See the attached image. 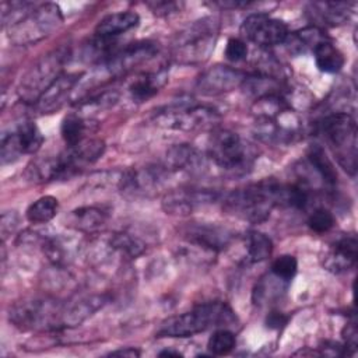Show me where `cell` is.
I'll return each mask as SVG.
<instances>
[{
	"label": "cell",
	"instance_id": "1",
	"mask_svg": "<svg viewBox=\"0 0 358 358\" xmlns=\"http://www.w3.org/2000/svg\"><path fill=\"white\" fill-rule=\"evenodd\" d=\"M105 143L99 138H84L81 143L67 147L63 152L52 157L35 159L28 165L27 175L35 182H50L70 178L87 165L94 164L103 154Z\"/></svg>",
	"mask_w": 358,
	"mask_h": 358
},
{
	"label": "cell",
	"instance_id": "2",
	"mask_svg": "<svg viewBox=\"0 0 358 358\" xmlns=\"http://www.w3.org/2000/svg\"><path fill=\"white\" fill-rule=\"evenodd\" d=\"M282 183L264 179L231 192L224 200V210L238 218L257 224L268 218L273 207L280 206Z\"/></svg>",
	"mask_w": 358,
	"mask_h": 358
},
{
	"label": "cell",
	"instance_id": "3",
	"mask_svg": "<svg viewBox=\"0 0 358 358\" xmlns=\"http://www.w3.org/2000/svg\"><path fill=\"white\" fill-rule=\"evenodd\" d=\"M234 310L224 302H206L164 320L157 337H192L208 329H220L235 322Z\"/></svg>",
	"mask_w": 358,
	"mask_h": 358
},
{
	"label": "cell",
	"instance_id": "4",
	"mask_svg": "<svg viewBox=\"0 0 358 358\" xmlns=\"http://www.w3.org/2000/svg\"><path fill=\"white\" fill-rule=\"evenodd\" d=\"M70 49L60 46L38 59L22 76L18 95L27 103H36L42 94L63 74V67L70 59Z\"/></svg>",
	"mask_w": 358,
	"mask_h": 358
},
{
	"label": "cell",
	"instance_id": "5",
	"mask_svg": "<svg viewBox=\"0 0 358 358\" xmlns=\"http://www.w3.org/2000/svg\"><path fill=\"white\" fill-rule=\"evenodd\" d=\"M337 162L350 175L357 172V123L347 112H334L320 123Z\"/></svg>",
	"mask_w": 358,
	"mask_h": 358
},
{
	"label": "cell",
	"instance_id": "6",
	"mask_svg": "<svg viewBox=\"0 0 358 358\" xmlns=\"http://www.w3.org/2000/svg\"><path fill=\"white\" fill-rule=\"evenodd\" d=\"M62 21L63 15L59 6L53 3L34 6L15 24L6 28L7 36L15 45H31L50 35L60 27Z\"/></svg>",
	"mask_w": 358,
	"mask_h": 358
},
{
	"label": "cell",
	"instance_id": "7",
	"mask_svg": "<svg viewBox=\"0 0 358 358\" xmlns=\"http://www.w3.org/2000/svg\"><path fill=\"white\" fill-rule=\"evenodd\" d=\"M64 310L66 305L53 299H27L10 309V322L21 330H55L64 327Z\"/></svg>",
	"mask_w": 358,
	"mask_h": 358
},
{
	"label": "cell",
	"instance_id": "8",
	"mask_svg": "<svg viewBox=\"0 0 358 358\" xmlns=\"http://www.w3.org/2000/svg\"><path fill=\"white\" fill-rule=\"evenodd\" d=\"M215 24L210 20L194 22L178 35L173 43L175 59L180 63H199L208 57L215 42Z\"/></svg>",
	"mask_w": 358,
	"mask_h": 358
},
{
	"label": "cell",
	"instance_id": "9",
	"mask_svg": "<svg viewBox=\"0 0 358 358\" xmlns=\"http://www.w3.org/2000/svg\"><path fill=\"white\" fill-rule=\"evenodd\" d=\"M220 115L213 108L179 101L166 106L155 116V122L166 129L196 130L213 126L218 122Z\"/></svg>",
	"mask_w": 358,
	"mask_h": 358
},
{
	"label": "cell",
	"instance_id": "10",
	"mask_svg": "<svg viewBox=\"0 0 358 358\" xmlns=\"http://www.w3.org/2000/svg\"><path fill=\"white\" fill-rule=\"evenodd\" d=\"M207 151L214 164L227 171H242L250 159L248 145L236 133L227 129L215 130L210 136Z\"/></svg>",
	"mask_w": 358,
	"mask_h": 358
},
{
	"label": "cell",
	"instance_id": "11",
	"mask_svg": "<svg viewBox=\"0 0 358 358\" xmlns=\"http://www.w3.org/2000/svg\"><path fill=\"white\" fill-rule=\"evenodd\" d=\"M43 143V136L34 122H24L11 133L3 134L0 144L1 164H10L22 154L36 152Z\"/></svg>",
	"mask_w": 358,
	"mask_h": 358
},
{
	"label": "cell",
	"instance_id": "12",
	"mask_svg": "<svg viewBox=\"0 0 358 358\" xmlns=\"http://www.w3.org/2000/svg\"><path fill=\"white\" fill-rule=\"evenodd\" d=\"M242 35L260 48H271L284 43L289 35L287 25L266 14H250L241 27Z\"/></svg>",
	"mask_w": 358,
	"mask_h": 358
},
{
	"label": "cell",
	"instance_id": "13",
	"mask_svg": "<svg viewBox=\"0 0 358 358\" xmlns=\"http://www.w3.org/2000/svg\"><path fill=\"white\" fill-rule=\"evenodd\" d=\"M157 53V46L152 42H136L130 43L123 49H117L113 52L106 60L98 64L102 73L109 77L124 76L136 66L148 62Z\"/></svg>",
	"mask_w": 358,
	"mask_h": 358
},
{
	"label": "cell",
	"instance_id": "14",
	"mask_svg": "<svg viewBox=\"0 0 358 358\" xmlns=\"http://www.w3.org/2000/svg\"><path fill=\"white\" fill-rule=\"evenodd\" d=\"M245 80L246 74L241 70L218 64L200 76L197 81V90L203 95H220L241 87Z\"/></svg>",
	"mask_w": 358,
	"mask_h": 358
},
{
	"label": "cell",
	"instance_id": "15",
	"mask_svg": "<svg viewBox=\"0 0 358 358\" xmlns=\"http://www.w3.org/2000/svg\"><path fill=\"white\" fill-rule=\"evenodd\" d=\"M217 199V194L204 189H178L169 192L164 200L162 207L166 214L187 215L197 207L208 204Z\"/></svg>",
	"mask_w": 358,
	"mask_h": 358
},
{
	"label": "cell",
	"instance_id": "16",
	"mask_svg": "<svg viewBox=\"0 0 358 358\" xmlns=\"http://www.w3.org/2000/svg\"><path fill=\"white\" fill-rule=\"evenodd\" d=\"M185 236L189 242L211 250L218 252L228 246L231 242V232L222 227L204 222H193L185 229Z\"/></svg>",
	"mask_w": 358,
	"mask_h": 358
},
{
	"label": "cell",
	"instance_id": "17",
	"mask_svg": "<svg viewBox=\"0 0 358 358\" xmlns=\"http://www.w3.org/2000/svg\"><path fill=\"white\" fill-rule=\"evenodd\" d=\"M81 74L63 73L38 99L35 108L41 113H52L63 106L71 94L73 88L78 84Z\"/></svg>",
	"mask_w": 358,
	"mask_h": 358
},
{
	"label": "cell",
	"instance_id": "18",
	"mask_svg": "<svg viewBox=\"0 0 358 358\" xmlns=\"http://www.w3.org/2000/svg\"><path fill=\"white\" fill-rule=\"evenodd\" d=\"M358 242L352 235L340 238L324 256L323 264L329 271L343 273L352 268L357 263Z\"/></svg>",
	"mask_w": 358,
	"mask_h": 358
},
{
	"label": "cell",
	"instance_id": "19",
	"mask_svg": "<svg viewBox=\"0 0 358 358\" xmlns=\"http://www.w3.org/2000/svg\"><path fill=\"white\" fill-rule=\"evenodd\" d=\"M140 22V17L134 11H119L109 14L103 17L96 28H95V36L105 38V39H113L117 35H122L134 27H137Z\"/></svg>",
	"mask_w": 358,
	"mask_h": 358
},
{
	"label": "cell",
	"instance_id": "20",
	"mask_svg": "<svg viewBox=\"0 0 358 358\" xmlns=\"http://www.w3.org/2000/svg\"><path fill=\"white\" fill-rule=\"evenodd\" d=\"M106 218L108 213L105 210L94 206H85L73 210L66 217V225L80 232H94L105 224Z\"/></svg>",
	"mask_w": 358,
	"mask_h": 358
},
{
	"label": "cell",
	"instance_id": "21",
	"mask_svg": "<svg viewBox=\"0 0 358 358\" xmlns=\"http://www.w3.org/2000/svg\"><path fill=\"white\" fill-rule=\"evenodd\" d=\"M106 301L108 298L105 295H90L81 298L71 305H66L63 320L64 327H73L83 323L96 310H99L106 303Z\"/></svg>",
	"mask_w": 358,
	"mask_h": 358
},
{
	"label": "cell",
	"instance_id": "22",
	"mask_svg": "<svg viewBox=\"0 0 358 358\" xmlns=\"http://www.w3.org/2000/svg\"><path fill=\"white\" fill-rule=\"evenodd\" d=\"M165 80H166V74L164 71L141 73L130 81L129 94L136 102L148 101L159 91Z\"/></svg>",
	"mask_w": 358,
	"mask_h": 358
},
{
	"label": "cell",
	"instance_id": "23",
	"mask_svg": "<svg viewBox=\"0 0 358 358\" xmlns=\"http://www.w3.org/2000/svg\"><path fill=\"white\" fill-rule=\"evenodd\" d=\"M348 4L347 3H330V1H316L310 3L308 13L310 18L323 25H340L348 18Z\"/></svg>",
	"mask_w": 358,
	"mask_h": 358
},
{
	"label": "cell",
	"instance_id": "24",
	"mask_svg": "<svg viewBox=\"0 0 358 358\" xmlns=\"http://www.w3.org/2000/svg\"><path fill=\"white\" fill-rule=\"evenodd\" d=\"M316 66L323 73H337L344 66L343 53L329 39L323 41L313 49Z\"/></svg>",
	"mask_w": 358,
	"mask_h": 358
},
{
	"label": "cell",
	"instance_id": "25",
	"mask_svg": "<svg viewBox=\"0 0 358 358\" xmlns=\"http://www.w3.org/2000/svg\"><path fill=\"white\" fill-rule=\"evenodd\" d=\"M200 162L199 152L189 144H176L166 151V169H194Z\"/></svg>",
	"mask_w": 358,
	"mask_h": 358
},
{
	"label": "cell",
	"instance_id": "26",
	"mask_svg": "<svg viewBox=\"0 0 358 358\" xmlns=\"http://www.w3.org/2000/svg\"><path fill=\"white\" fill-rule=\"evenodd\" d=\"M59 211V201L53 196H42L27 208V220L31 224H45Z\"/></svg>",
	"mask_w": 358,
	"mask_h": 358
},
{
	"label": "cell",
	"instance_id": "27",
	"mask_svg": "<svg viewBox=\"0 0 358 358\" xmlns=\"http://www.w3.org/2000/svg\"><path fill=\"white\" fill-rule=\"evenodd\" d=\"M308 159L323 183L329 187H334L337 183V172L330 159L326 157L324 151L320 147H312L308 154Z\"/></svg>",
	"mask_w": 358,
	"mask_h": 358
},
{
	"label": "cell",
	"instance_id": "28",
	"mask_svg": "<svg viewBox=\"0 0 358 358\" xmlns=\"http://www.w3.org/2000/svg\"><path fill=\"white\" fill-rule=\"evenodd\" d=\"M60 131H62V137H63L64 143L67 144V147L76 145L85 138L87 122L81 115L70 113L63 119Z\"/></svg>",
	"mask_w": 358,
	"mask_h": 358
},
{
	"label": "cell",
	"instance_id": "29",
	"mask_svg": "<svg viewBox=\"0 0 358 358\" xmlns=\"http://www.w3.org/2000/svg\"><path fill=\"white\" fill-rule=\"evenodd\" d=\"M246 245H248V257L253 263L268 259L273 252L271 239L266 234L259 231H250L248 234Z\"/></svg>",
	"mask_w": 358,
	"mask_h": 358
},
{
	"label": "cell",
	"instance_id": "30",
	"mask_svg": "<svg viewBox=\"0 0 358 358\" xmlns=\"http://www.w3.org/2000/svg\"><path fill=\"white\" fill-rule=\"evenodd\" d=\"M288 38L291 39L289 46L292 48V50H296V52H305V50H312L313 52V49L319 43L329 39V36L322 29H319L317 27L305 28V29L294 34L292 36L288 35Z\"/></svg>",
	"mask_w": 358,
	"mask_h": 358
},
{
	"label": "cell",
	"instance_id": "31",
	"mask_svg": "<svg viewBox=\"0 0 358 358\" xmlns=\"http://www.w3.org/2000/svg\"><path fill=\"white\" fill-rule=\"evenodd\" d=\"M110 246L126 257H137L145 249V245L138 238L127 232L115 234L110 238Z\"/></svg>",
	"mask_w": 358,
	"mask_h": 358
},
{
	"label": "cell",
	"instance_id": "32",
	"mask_svg": "<svg viewBox=\"0 0 358 358\" xmlns=\"http://www.w3.org/2000/svg\"><path fill=\"white\" fill-rule=\"evenodd\" d=\"M235 334L225 327H220L210 336L207 348L213 355H227L235 348Z\"/></svg>",
	"mask_w": 358,
	"mask_h": 358
},
{
	"label": "cell",
	"instance_id": "33",
	"mask_svg": "<svg viewBox=\"0 0 358 358\" xmlns=\"http://www.w3.org/2000/svg\"><path fill=\"white\" fill-rule=\"evenodd\" d=\"M298 270V262L292 255H282L271 264V273L281 281H289Z\"/></svg>",
	"mask_w": 358,
	"mask_h": 358
},
{
	"label": "cell",
	"instance_id": "34",
	"mask_svg": "<svg viewBox=\"0 0 358 358\" xmlns=\"http://www.w3.org/2000/svg\"><path fill=\"white\" fill-rule=\"evenodd\" d=\"M333 225H334V217L326 208H316L308 218V227L316 234L327 232L333 228Z\"/></svg>",
	"mask_w": 358,
	"mask_h": 358
},
{
	"label": "cell",
	"instance_id": "35",
	"mask_svg": "<svg viewBox=\"0 0 358 358\" xmlns=\"http://www.w3.org/2000/svg\"><path fill=\"white\" fill-rule=\"evenodd\" d=\"M224 55L229 62H241L248 56V46L242 39L231 38L227 42Z\"/></svg>",
	"mask_w": 358,
	"mask_h": 358
},
{
	"label": "cell",
	"instance_id": "36",
	"mask_svg": "<svg viewBox=\"0 0 358 358\" xmlns=\"http://www.w3.org/2000/svg\"><path fill=\"white\" fill-rule=\"evenodd\" d=\"M18 225V215L15 214V211H4L1 215V235L3 239H6V236L8 234H11Z\"/></svg>",
	"mask_w": 358,
	"mask_h": 358
},
{
	"label": "cell",
	"instance_id": "37",
	"mask_svg": "<svg viewBox=\"0 0 358 358\" xmlns=\"http://www.w3.org/2000/svg\"><path fill=\"white\" fill-rule=\"evenodd\" d=\"M287 320H288V317L284 313H281V312H270L267 315V317H266V326L268 329L278 330V329H281L282 326L287 324Z\"/></svg>",
	"mask_w": 358,
	"mask_h": 358
},
{
	"label": "cell",
	"instance_id": "38",
	"mask_svg": "<svg viewBox=\"0 0 358 358\" xmlns=\"http://www.w3.org/2000/svg\"><path fill=\"white\" fill-rule=\"evenodd\" d=\"M148 7H151L154 13L162 15V14L173 13L178 8V4L172 1H154V3H148Z\"/></svg>",
	"mask_w": 358,
	"mask_h": 358
},
{
	"label": "cell",
	"instance_id": "39",
	"mask_svg": "<svg viewBox=\"0 0 358 358\" xmlns=\"http://www.w3.org/2000/svg\"><path fill=\"white\" fill-rule=\"evenodd\" d=\"M110 357H129V358H134V357H138L140 355V351L133 348V347H127L124 350H116V351H112L109 352Z\"/></svg>",
	"mask_w": 358,
	"mask_h": 358
},
{
	"label": "cell",
	"instance_id": "40",
	"mask_svg": "<svg viewBox=\"0 0 358 358\" xmlns=\"http://www.w3.org/2000/svg\"><path fill=\"white\" fill-rule=\"evenodd\" d=\"M159 357H180L182 354L179 351H173V350H162L161 352H158Z\"/></svg>",
	"mask_w": 358,
	"mask_h": 358
}]
</instances>
